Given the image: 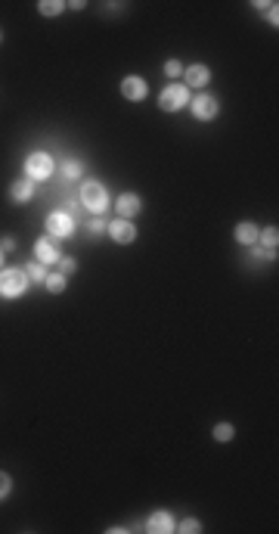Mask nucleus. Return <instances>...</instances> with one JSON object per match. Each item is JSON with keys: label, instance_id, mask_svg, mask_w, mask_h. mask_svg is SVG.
Listing matches in <instances>:
<instances>
[{"label": "nucleus", "instance_id": "nucleus-7", "mask_svg": "<svg viewBox=\"0 0 279 534\" xmlns=\"http://www.w3.org/2000/svg\"><path fill=\"white\" fill-rule=\"evenodd\" d=\"M146 531H149V534H174L177 531L174 512H168V510L149 512V519H146Z\"/></svg>", "mask_w": 279, "mask_h": 534}, {"label": "nucleus", "instance_id": "nucleus-6", "mask_svg": "<svg viewBox=\"0 0 279 534\" xmlns=\"http://www.w3.org/2000/svg\"><path fill=\"white\" fill-rule=\"evenodd\" d=\"M189 109L198 122H214L217 112H221V103H217V97H211V93H196V97L189 99Z\"/></svg>", "mask_w": 279, "mask_h": 534}, {"label": "nucleus", "instance_id": "nucleus-11", "mask_svg": "<svg viewBox=\"0 0 279 534\" xmlns=\"http://www.w3.org/2000/svg\"><path fill=\"white\" fill-rule=\"evenodd\" d=\"M121 93H124V99H130V103H143L146 93H149V84H146V78H140V75H128L121 81Z\"/></svg>", "mask_w": 279, "mask_h": 534}, {"label": "nucleus", "instance_id": "nucleus-8", "mask_svg": "<svg viewBox=\"0 0 279 534\" xmlns=\"http://www.w3.org/2000/svg\"><path fill=\"white\" fill-rule=\"evenodd\" d=\"M105 233H109L112 243H118V245H130L137 239V227L130 221H124V218H115V221L105 227Z\"/></svg>", "mask_w": 279, "mask_h": 534}, {"label": "nucleus", "instance_id": "nucleus-16", "mask_svg": "<svg viewBox=\"0 0 279 534\" xmlns=\"http://www.w3.org/2000/svg\"><path fill=\"white\" fill-rule=\"evenodd\" d=\"M276 243H279V230L276 227H264V230H257V245L267 252H276Z\"/></svg>", "mask_w": 279, "mask_h": 534}, {"label": "nucleus", "instance_id": "nucleus-25", "mask_svg": "<svg viewBox=\"0 0 279 534\" xmlns=\"http://www.w3.org/2000/svg\"><path fill=\"white\" fill-rule=\"evenodd\" d=\"M78 270V261L71 255H62L59 258V273H65V277H71V273Z\"/></svg>", "mask_w": 279, "mask_h": 534}, {"label": "nucleus", "instance_id": "nucleus-17", "mask_svg": "<svg viewBox=\"0 0 279 534\" xmlns=\"http://www.w3.org/2000/svg\"><path fill=\"white\" fill-rule=\"evenodd\" d=\"M25 277H28V283L35 286V283H41L44 286V280H46V267L41 261H35V264H28L25 267Z\"/></svg>", "mask_w": 279, "mask_h": 534}, {"label": "nucleus", "instance_id": "nucleus-26", "mask_svg": "<svg viewBox=\"0 0 279 534\" xmlns=\"http://www.w3.org/2000/svg\"><path fill=\"white\" fill-rule=\"evenodd\" d=\"M12 494V478L6 472H0V500H6Z\"/></svg>", "mask_w": 279, "mask_h": 534}, {"label": "nucleus", "instance_id": "nucleus-13", "mask_svg": "<svg viewBox=\"0 0 279 534\" xmlns=\"http://www.w3.org/2000/svg\"><path fill=\"white\" fill-rule=\"evenodd\" d=\"M10 199L12 202H28V199H35V180L22 177V180H16V184H10Z\"/></svg>", "mask_w": 279, "mask_h": 534}, {"label": "nucleus", "instance_id": "nucleus-10", "mask_svg": "<svg viewBox=\"0 0 279 534\" xmlns=\"http://www.w3.org/2000/svg\"><path fill=\"white\" fill-rule=\"evenodd\" d=\"M115 211H118V218L130 221V218H137L140 211H143V199H140L137 193H121V196L115 199Z\"/></svg>", "mask_w": 279, "mask_h": 534}, {"label": "nucleus", "instance_id": "nucleus-15", "mask_svg": "<svg viewBox=\"0 0 279 534\" xmlns=\"http://www.w3.org/2000/svg\"><path fill=\"white\" fill-rule=\"evenodd\" d=\"M65 286H69V277L65 273H46V280H44V289L50 292V296H62L65 292Z\"/></svg>", "mask_w": 279, "mask_h": 534}, {"label": "nucleus", "instance_id": "nucleus-20", "mask_svg": "<svg viewBox=\"0 0 279 534\" xmlns=\"http://www.w3.org/2000/svg\"><path fill=\"white\" fill-rule=\"evenodd\" d=\"M232 438H236V429H232L230 423H217V426H214V442H221V444H230Z\"/></svg>", "mask_w": 279, "mask_h": 534}, {"label": "nucleus", "instance_id": "nucleus-29", "mask_svg": "<svg viewBox=\"0 0 279 534\" xmlns=\"http://www.w3.org/2000/svg\"><path fill=\"white\" fill-rule=\"evenodd\" d=\"M3 258H6V252H3V249H0V267H3Z\"/></svg>", "mask_w": 279, "mask_h": 534}, {"label": "nucleus", "instance_id": "nucleus-9", "mask_svg": "<svg viewBox=\"0 0 279 534\" xmlns=\"http://www.w3.org/2000/svg\"><path fill=\"white\" fill-rule=\"evenodd\" d=\"M208 81H211V69H208V65H202V63L183 65V84L189 90H202Z\"/></svg>", "mask_w": 279, "mask_h": 534}, {"label": "nucleus", "instance_id": "nucleus-2", "mask_svg": "<svg viewBox=\"0 0 279 534\" xmlns=\"http://www.w3.org/2000/svg\"><path fill=\"white\" fill-rule=\"evenodd\" d=\"M28 289H31V283H28V277H25V270H19V267L0 270V298L16 302V298H22Z\"/></svg>", "mask_w": 279, "mask_h": 534}, {"label": "nucleus", "instance_id": "nucleus-30", "mask_svg": "<svg viewBox=\"0 0 279 534\" xmlns=\"http://www.w3.org/2000/svg\"><path fill=\"white\" fill-rule=\"evenodd\" d=\"M0 41H3V31H0Z\"/></svg>", "mask_w": 279, "mask_h": 534}, {"label": "nucleus", "instance_id": "nucleus-27", "mask_svg": "<svg viewBox=\"0 0 279 534\" xmlns=\"http://www.w3.org/2000/svg\"><path fill=\"white\" fill-rule=\"evenodd\" d=\"M105 227H109V224L103 221V215H93L90 221H87V233H103Z\"/></svg>", "mask_w": 279, "mask_h": 534}, {"label": "nucleus", "instance_id": "nucleus-19", "mask_svg": "<svg viewBox=\"0 0 279 534\" xmlns=\"http://www.w3.org/2000/svg\"><path fill=\"white\" fill-rule=\"evenodd\" d=\"M37 10H41V16H59V13L65 10V3L62 0H41V3H37Z\"/></svg>", "mask_w": 279, "mask_h": 534}, {"label": "nucleus", "instance_id": "nucleus-5", "mask_svg": "<svg viewBox=\"0 0 279 534\" xmlns=\"http://www.w3.org/2000/svg\"><path fill=\"white\" fill-rule=\"evenodd\" d=\"M71 233H75V215H71V211L59 209V211H50V215H46V236L69 239Z\"/></svg>", "mask_w": 279, "mask_h": 534}, {"label": "nucleus", "instance_id": "nucleus-12", "mask_svg": "<svg viewBox=\"0 0 279 534\" xmlns=\"http://www.w3.org/2000/svg\"><path fill=\"white\" fill-rule=\"evenodd\" d=\"M35 258H37V261H41L44 267H53V264H59V258H62V255H59V245L50 243V236H41V239L35 243Z\"/></svg>", "mask_w": 279, "mask_h": 534}, {"label": "nucleus", "instance_id": "nucleus-18", "mask_svg": "<svg viewBox=\"0 0 279 534\" xmlns=\"http://www.w3.org/2000/svg\"><path fill=\"white\" fill-rule=\"evenodd\" d=\"M81 175H84V165L75 162V159H65V162H62V177L65 180H78Z\"/></svg>", "mask_w": 279, "mask_h": 534}, {"label": "nucleus", "instance_id": "nucleus-3", "mask_svg": "<svg viewBox=\"0 0 279 534\" xmlns=\"http://www.w3.org/2000/svg\"><path fill=\"white\" fill-rule=\"evenodd\" d=\"M189 99H192V93H189V88H186V84L171 81L168 88L158 93V109H162V112H180V109H186V106H189Z\"/></svg>", "mask_w": 279, "mask_h": 534}, {"label": "nucleus", "instance_id": "nucleus-14", "mask_svg": "<svg viewBox=\"0 0 279 534\" xmlns=\"http://www.w3.org/2000/svg\"><path fill=\"white\" fill-rule=\"evenodd\" d=\"M232 236H236L239 245H255V243H257V227L251 224V221H242V224H236Z\"/></svg>", "mask_w": 279, "mask_h": 534}, {"label": "nucleus", "instance_id": "nucleus-28", "mask_svg": "<svg viewBox=\"0 0 279 534\" xmlns=\"http://www.w3.org/2000/svg\"><path fill=\"white\" fill-rule=\"evenodd\" d=\"M0 249H3V252H12V249H16V239H12V236H3V239H0Z\"/></svg>", "mask_w": 279, "mask_h": 534}, {"label": "nucleus", "instance_id": "nucleus-22", "mask_svg": "<svg viewBox=\"0 0 279 534\" xmlns=\"http://www.w3.org/2000/svg\"><path fill=\"white\" fill-rule=\"evenodd\" d=\"M251 249V258H255V261H276V252H267V249H261V245H248Z\"/></svg>", "mask_w": 279, "mask_h": 534}, {"label": "nucleus", "instance_id": "nucleus-24", "mask_svg": "<svg viewBox=\"0 0 279 534\" xmlns=\"http://www.w3.org/2000/svg\"><path fill=\"white\" fill-rule=\"evenodd\" d=\"M177 531L196 534V531H202V522H198V519H180V522H177Z\"/></svg>", "mask_w": 279, "mask_h": 534}, {"label": "nucleus", "instance_id": "nucleus-1", "mask_svg": "<svg viewBox=\"0 0 279 534\" xmlns=\"http://www.w3.org/2000/svg\"><path fill=\"white\" fill-rule=\"evenodd\" d=\"M81 205L90 211V215H105V209L112 205V199H109V190H105L99 180H84L81 184Z\"/></svg>", "mask_w": 279, "mask_h": 534}, {"label": "nucleus", "instance_id": "nucleus-23", "mask_svg": "<svg viewBox=\"0 0 279 534\" xmlns=\"http://www.w3.org/2000/svg\"><path fill=\"white\" fill-rule=\"evenodd\" d=\"M255 6L264 13V16H267V22L276 29V22H279V19H276V3H267V0H261V3H255Z\"/></svg>", "mask_w": 279, "mask_h": 534}, {"label": "nucleus", "instance_id": "nucleus-4", "mask_svg": "<svg viewBox=\"0 0 279 534\" xmlns=\"http://www.w3.org/2000/svg\"><path fill=\"white\" fill-rule=\"evenodd\" d=\"M53 171H56V162H53L50 152L37 149V152H31V156L25 159V177L35 180V184H37V180H46Z\"/></svg>", "mask_w": 279, "mask_h": 534}, {"label": "nucleus", "instance_id": "nucleus-21", "mask_svg": "<svg viewBox=\"0 0 279 534\" xmlns=\"http://www.w3.org/2000/svg\"><path fill=\"white\" fill-rule=\"evenodd\" d=\"M164 75H168L171 81L183 78V63H180V59H168V63H164Z\"/></svg>", "mask_w": 279, "mask_h": 534}]
</instances>
